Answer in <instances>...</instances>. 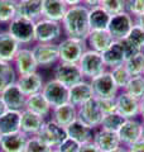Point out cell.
<instances>
[{"instance_id": "1", "label": "cell", "mask_w": 144, "mask_h": 152, "mask_svg": "<svg viewBox=\"0 0 144 152\" xmlns=\"http://www.w3.org/2000/svg\"><path fill=\"white\" fill-rule=\"evenodd\" d=\"M61 24L66 37L86 41V38L91 32L89 24V8L82 4L70 7L67 9Z\"/></svg>"}, {"instance_id": "2", "label": "cell", "mask_w": 144, "mask_h": 152, "mask_svg": "<svg viewBox=\"0 0 144 152\" xmlns=\"http://www.w3.org/2000/svg\"><path fill=\"white\" fill-rule=\"evenodd\" d=\"M77 64L80 66L85 80H89V81L109 70L104 62L101 53L89 48L84 52V55L81 56Z\"/></svg>"}, {"instance_id": "3", "label": "cell", "mask_w": 144, "mask_h": 152, "mask_svg": "<svg viewBox=\"0 0 144 152\" xmlns=\"http://www.w3.org/2000/svg\"><path fill=\"white\" fill-rule=\"evenodd\" d=\"M63 33L62 24L60 22L49 20L46 18H41L36 22L34 26V41L36 43H56L61 39Z\"/></svg>"}, {"instance_id": "4", "label": "cell", "mask_w": 144, "mask_h": 152, "mask_svg": "<svg viewBox=\"0 0 144 152\" xmlns=\"http://www.w3.org/2000/svg\"><path fill=\"white\" fill-rule=\"evenodd\" d=\"M34 26L36 22L29 19L15 17L12 22L8 23V32L19 45H31L36 43L34 41Z\"/></svg>"}, {"instance_id": "5", "label": "cell", "mask_w": 144, "mask_h": 152, "mask_svg": "<svg viewBox=\"0 0 144 152\" xmlns=\"http://www.w3.org/2000/svg\"><path fill=\"white\" fill-rule=\"evenodd\" d=\"M58 45V53H60V61L61 62H71L77 64L84 52L87 50L86 41L76 39V38H68L66 37L60 41Z\"/></svg>"}, {"instance_id": "6", "label": "cell", "mask_w": 144, "mask_h": 152, "mask_svg": "<svg viewBox=\"0 0 144 152\" xmlns=\"http://www.w3.org/2000/svg\"><path fill=\"white\" fill-rule=\"evenodd\" d=\"M53 79L68 89L85 80L79 64L61 62V61L53 69Z\"/></svg>"}, {"instance_id": "7", "label": "cell", "mask_w": 144, "mask_h": 152, "mask_svg": "<svg viewBox=\"0 0 144 152\" xmlns=\"http://www.w3.org/2000/svg\"><path fill=\"white\" fill-rule=\"evenodd\" d=\"M103 117L104 114L100 109L97 98H92L77 108V119L94 131L100 128Z\"/></svg>"}, {"instance_id": "8", "label": "cell", "mask_w": 144, "mask_h": 152, "mask_svg": "<svg viewBox=\"0 0 144 152\" xmlns=\"http://www.w3.org/2000/svg\"><path fill=\"white\" fill-rule=\"evenodd\" d=\"M32 52L38 67H51L60 62L57 43H34L32 46Z\"/></svg>"}, {"instance_id": "9", "label": "cell", "mask_w": 144, "mask_h": 152, "mask_svg": "<svg viewBox=\"0 0 144 152\" xmlns=\"http://www.w3.org/2000/svg\"><path fill=\"white\" fill-rule=\"evenodd\" d=\"M90 84L92 86L95 98H97V99L116 98L118 93L120 91L109 70L105 71L101 75L96 76L92 80H90Z\"/></svg>"}, {"instance_id": "10", "label": "cell", "mask_w": 144, "mask_h": 152, "mask_svg": "<svg viewBox=\"0 0 144 152\" xmlns=\"http://www.w3.org/2000/svg\"><path fill=\"white\" fill-rule=\"evenodd\" d=\"M43 96L47 99V102L49 103V105L53 108L61 107L68 102V88H66L65 85H62L55 79H51L44 83L42 89Z\"/></svg>"}, {"instance_id": "11", "label": "cell", "mask_w": 144, "mask_h": 152, "mask_svg": "<svg viewBox=\"0 0 144 152\" xmlns=\"http://www.w3.org/2000/svg\"><path fill=\"white\" fill-rule=\"evenodd\" d=\"M37 137L42 142H44L47 146H49L51 148H57L62 143V141L67 137L66 128L61 127L55 121L49 119L44 123V126L37 134Z\"/></svg>"}, {"instance_id": "12", "label": "cell", "mask_w": 144, "mask_h": 152, "mask_svg": "<svg viewBox=\"0 0 144 152\" xmlns=\"http://www.w3.org/2000/svg\"><path fill=\"white\" fill-rule=\"evenodd\" d=\"M133 26H134V18L129 13L124 12L111 17L108 31L115 41H123L128 37Z\"/></svg>"}, {"instance_id": "13", "label": "cell", "mask_w": 144, "mask_h": 152, "mask_svg": "<svg viewBox=\"0 0 144 152\" xmlns=\"http://www.w3.org/2000/svg\"><path fill=\"white\" fill-rule=\"evenodd\" d=\"M13 66H14V70H15L17 75L19 76L37 72L38 65H37L34 56H33L32 48L20 47L13 60Z\"/></svg>"}, {"instance_id": "14", "label": "cell", "mask_w": 144, "mask_h": 152, "mask_svg": "<svg viewBox=\"0 0 144 152\" xmlns=\"http://www.w3.org/2000/svg\"><path fill=\"white\" fill-rule=\"evenodd\" d=\"M0 98L5 104L7 109L10 110H18L22 112L25 105V99L27 96L22 93V90L19 89L17 81L9 84L7 88H4L0 93Z\"/></svg>"}, {"instance_id": "15", "label": "cell", "mask_w": 144, "mask_h": 152, "mask_svg": "<svg viewBox=\"0 0 144 152\" xmlns=\"http://www.w3.org/2000/svg\"><path fill=\"white\" fill-rule=\"evenodd\" d=\"M116 113H119L124 119H133L139 117V100L130 96L124 90H120L115 98Z\"/></svg>"}, {"instance_id": "16", "label": "cell", "mask_w": 144, "mask_h": 152, "mask_svg": "<svg viewBox=\"0 0 144 152\" xmlns=\"http://www.w3.org/2000/svg\"><path fill=\"white\" fill-rule=\"evenodd\" d=\"M142 133V121L138 118L133 119H125L124 123L118 131V137L120 140V143L124 147H128L133 145L134 142L140 140Z\"/></svg>"}, {"instance_id": "17", "label": "cell", "mask_w": 144, "mask_h": 152, "mask_svg": "<svg viewBox=\"0 0 144 152\" xmlns=\"http://www.w3.org/2000/svg\"><path fill=\"white\" fill-rule=\"evenodd\" d=\"M92 98H95V95L89 80H82L68 89V102L76 108L81 107Z\"/></svg>"}, {"instance_id": "18", "label": "cell", "mask_w": 144, "mask_h": 152, "mask_svg": "<svg viewBox=\"0 0 144 152\" xmlns=\"http://www.w3.org/2000/svg\"><path fill=\"white\" fill-rule=\"evenodd\" d=\"M92 143L101 152H110L121 146L118 133L105 131L103 128H97L96 131H94Z\"/></svg>"}, {"instance_id": "19", "label": "cell", "mask_w": 144, "mask_h": 152, "mask_svg": "<svg viewBox=\"0 0 144 152\" xmlns=\"http://www.w3.org/2000/svg\"><path fill=\"white\" fill-rule=\"evenodd\" d=\"M44 118L34 114L27 109L22 110V117H20V131L27 134L28 137L37 136L41 132V129L44 126Z\"/></svg>"}, {"instance_id": "20", "label": "cell", "mask_w": 144, "mask_h": 152, "mask_svg": "<svg viewBox=\"0 0 144 152\" xmlns=\"http://www.w3.org/2000/svg\"><path fill=\"white\" fill-rule=\"evenodd\" d=\"M17 84L25 96H31L33 94L42 93L44 81H43V77L39 72H32L19 76L17 79Z\"/></svg>"}, {"instance_id": "21", "label": "cell", "mask_w": 144, "mask_h": 152, "mask_svg": "<svg viewBox=\"0 0 144 152\" xmlns=\"http://www.w3.org/2000/svg\"><path fill=\"white\" fill-rule=\"evenodd\" d=\"M114 38L109 31H91L86 38V45L89 50L103 53L114 43Z\"/></svg>"}, {"instance_id": "22", "label": "cell", "mask_w": 144, "mask_h": 152, "mask_svg": "<svg viewBox=\"0 0 144 152\" xmlns=\"http://www.w3.org/2000/svg\"><path fill=\"white\" fill-rule=\"evenodd\" d=\"M66 134L68 138L79 142V143L82 146V145L92 142L94 129H91L90 127L84 124L82 122L76 119L75 122H72L68 127H66Z\"/></svg>"}, {"instance_id": "23", "label": "cell", "mask_w": 144, "mask_h": 152, "mask_svg": "<svg viewBox=\"0 0 144 152\" xmlns=\"http://www.w3.org/2000/svg\"><path fill=\"white\" fill-rule=\"evenodd\" d=\"M27 134L20 131L12 134L0 137V151L1 152H24L28 141Z\"/></svg>"}, {"instance_id": "24", "label": "cell", "mask_w": 144, "mask_h": 152, "mask_svg": "<svg viewBox=\"0 0 144 152\" xmlns=\"http://www.w3.org/2000/svg\"><path fill=\"white\" fill-rule=\"evenodd\" d=\"M67 9L63 0H42V18L61 23Z\"/></svg>"}, {"instance_id": "25", "label": "cell", "mask_w": 144, "mask_h": 152, "mask_svg": "<svg viewBox=\"0 0 144 152\" xmlns=\"http://www.w3.org/2000/svg\"><path fill=\"white\" fill-rule=\"evenodd\" d=\"M17 17L37 22L42 18V0H18Z\"/></svg>"}, {"instance_id": "26", "label": "cell", "mask_w": 144, "mask_h": 152, "mask_svg": "<svg viewBox=\"0 0 144 152\" xmlns=\"http://www.w3.org/2000/svg\"><path fill=\"white\" fill-rule=\"evenodd\" d=\"M20 117L22 112L7 109V112L0 115V136L20 132Z\"/></svg>"}, {"instance_id": "27", "label": "cell", "mask_w": 144, "mask_h": 152, "mask_svg": "<svg viewBox=\"0 0 144 152\" xmlns=\"http://www.w3.org/2000/svg\"><path fill=\"white\" fill-rule=\"evenodd\" d=\"M52 121H55L61 127H68L72 122L77 119V108L71 103H66L61 107L52 109Z\"/></svg>"}, {"instance_id": "28", "label": "cell", "mask_w": 144, "mask_h": 152, "mask_svg": "<svg viewBox=\"0 0 144 152\" xmlns=\"http://www.w3.org/2000/svg\"><path fill=\"white\" fill-rule=\"evenodd\" d=\"M20 48V45L7 32H0V61L13 62L17 52Z\"/></svg>"}, {"instance_id": "29", "label": "cell", "mask_w": 144, "mask_h": 152, "mask_svg": "<svg viewBox=\"0 0 144 152\" xmlns=\"http://www.w3.org/2000/svg\"><path fill=\"white\" fill-rule=\"evenodd\" d=\"M111 15L100 5L89 8V24L91 31H108Z\"/></svg>"}, {"instance_id": "30", "label": "cell", "mask_w": 144, "mask_h": 152, "mask_svg": "<svg viewBox=\"0 0 144 152\" xmlns=\"http://www.w3.org/2000/svg\"><path fill=\"white\" fill-rule=\"evenodd\" d=\"M24 109H27V110H29L34 114H38V115H41L43 118L48 117L52 113V107L49 105V103L47 102V99L43 96L42 93L33 94L31 96H27Z\"/></svg>"}, {"instance_id": "31", "label": "cell", "mask_w": 144, "mask_h": 152, "mask_svg": "<svg viewBox=\"0 0 144 152\" xmlns=\"http://www.w3.org/2000/svg\"><path fill=\"white\" fill-rule=\"evenodd\" d=\"M101 56H103L104 62L109 70L115 67V66L123 65L127 60L125 52L123 50V46L120 43V41H114V43L110 46L106 51H104Z\"/></svg>"}, {"instance_id": "32", "label": "cell", "mask_w": 144, "mask_h": 152, "mask_svg": "<svg viewBox=\"0 0 144 152\" xmlns=\"http://www.w3.org/2000/svg\"><path fill=\"white\" fill-rule=\"evenodd\" d=\"M17 81V72L12 62L0 61V93L9 84Z\"/></svg>"}, {"instance_id": "33", "label": "cell", "mask_w": 144, "mask_h": 152, "mask_svg": "<svg viewBox=\"0 0 144 152\" xmlns=\"http://www.w3.org/2000/svg\"><path fill=\"white\" fill-rule=\"evenodd\" d=\"M124 65L132 76L144 75V52H138L137 55L127 58Z\"/></svg>"}, {"instance_id": "34", "label": "cell", "mask_w": 144, "mask_h": 152, "mask_svg": "<svg viewBox=\"0 0 144 152\" xmlns=\"http://www.w3.org/2000/svg\"><path fill=\"white\" fill-rule=\"evenodd\" d=\"M18 0H0V23H9L17 17Z\"/></svg>"}, {"instance_id": "35", "label": "cell", "mask_w": 144, "mask_h": 152, "mask_svg": "<svg viewBox=\"0 0 144 152\" xmlns=\"http://www.w3.org/2000/svg\"><path fill=\"white\" fill-rule=\"evenodd\" d=\"M124 91L128 93L130 96L140 100L144 96V75L132 76V79L129 80V83L127 84Z\"/></svg>"}, {"instance_id": "36", "label": "cell", "mask_w": 144, "mask_h": 152, "mask_svg": "<svg viewBox=\"0 0 144 152\" xmlns=\"http://www.w3.org/2000/svg\"><path fill=\"white\" fill-rule=\"evenodd\" d=\"M110 74H111L115 84H116V86L119 90H124L127 86V84L129 83V80L132 79V75L129 74V71L127 70L125 65H119V66H115V67L110 69Z\"/></svg>"}, {"instance_id": "37", "label": "cell", "mask_w": 144, "mask_h": 152, "mask_svg": "<svg viewBox=\"0 0 144 152\" xmlns=\"http://www.w3.org/2000/svg\"><path fill=\"white\" fill-rule=\"evenodd\" d=\"M124 118L120 115L119 113H111V114H106V115L103 117L101 124H100V128H103L105 131H110V132H115L118 133V131L120 129V127L124 123Z\"/></svg>"}, {"instance_id": "38", "label": "cell", "mask_w": 144, "mask_h": 152, "mask_svg": "<svg viewBox=\"0 0 144 152\" xmlns=\"http://www.w3.org/2000/svg\"><path fill=\"white\" fill-rule=\"evenodd\" d=\"M127 39L135 47L139 52H144V29L134 24L132 31L129 32Z\"/></svg>"}, {"instance_id": "39", "label": "cell", "mask_w": 144, "mask_h": 152, "mask_svg": "<svg viewBox=\"0 0 144 152\" xmlns=\"http://www.w3.org/2000/svg\"><path fill=\"white\" fill-rule=\"evenodd\" d=\"M100 7L113 17L125 12V0H101Z\"/></svg>"}, {"instance_id": "40", "label": "cell", "mask_w": 144, "mask_h": 152, "mask_svg": "<svg viewBox=\"0 0 144 152\" xmlns=\"http://www.w3.org/2000/svg\"><path fill=\"white\" fill-rule=\"evenodd\" d=\"M53 148H51L44 142H42L37 136H33L28 138L24 152H51Z\"/></svg>"}, {"instance_id": "41", "label": "cell", "mask_w": 144, "mask_h": 152, "mask_svg": "<svg viewBox=\"0 0 144 152\" xmlns=\"http://www.w3.org/2000/svg\"><path fill=\"white\" fill-rule=\"evenodd\" d=\"M125 12L134 18L144 12V0H125Z\"/></svg>"}, {"instance_id": "42", "label": "cell", "mask_w": 144, "mask_h": 152, "mask_svg": "<svg viewBox=\"0 0 144 152\" xmlns=\"http://www.w3.org/2000/svg\"><path fill=\"white\" fill-rule=\"evenodd\" d=\"M81 148V145L79 142H76L73 140L68 138V137H66V138L62 141V143L57 147V151L58 152H79Z\"/></svg>"}, {"instance_id": "43", "label": "cell", "mask_w": 144, "mask_h": 152, "mask_svg": "<svg viewBox=\"0 0 144 152\" xmlns=\"http://www.w3.org/2000/svg\"><path fill=\"white\" fill-rule=\"evenodd\" d=\"M100 109L104 115L106 114H111L116 112V103H115V98H109V99H97Z\"/></svg>"}, {"instance_id": "44", "label": "cell", "mask_w": 144, "mask_h": 152, "mask_svg": "<svg viewBox=\"0 0 144 152\" xmlns=\"http://www.w3.org/2000/svg\"><path fill=\"white\" fill-rule=\"evenodd\" d=\"M120 43H121V46H123V50H124V52H125V57H127V58H129V57H132L134 55H137L139 52L135 47H134L130 42L127 39V38H125V39H123V41H120Z\"/></svg>"}, {"instance_id": "45", "label": "cell", "mask_w": 144, "mask_h": 152, "mask_svg": "<svg viewBox=\"0 0 144 152\" xmlns=\"http://www.w3.org/2000/svg\"><path fill=\"white\" fill-rule=\"evenodd\" d=\"M128 152H144V140H139L127 147Z\"/></svg>"}, {"instance_id": "46", "label": "cell", "mask_w": 144, "mask_h": 152, "mask_svg": "<svg viewBox=\"0 0 144 152\" xmlns=\"http://www.w3.org/2000/svg\"><path fill=\"white\" fill-rule=\"evenodd\" d=\"M79 152H101L97 147H96L92 142H90V143H86V145H82L81 146V148Z\"/></svg>"}, {"instance_id": "47", "label": "cell", "mask_w": 144, "mask_h": 152, "mask_svg": "<svg viewBox=\"0 0 144 152\" xmlns=\"http://www.w3.org/2000/svg\"><path fill=\"white\" fill-rule=\"evenodd\" d=\"M134 24L144 29V12L142 14H139V15L134 17Z\"/></svg>"}, {"instance_id": "48", "label": "cell", "mask_w": 144, "mask_h": 152, "mask_svg": "<svg viewBox=\"0 0 144 152\" xmlns=\"http://www.w3.org/2000/svg\"><path fill=\"white\" fill-rule=\"evenodd\" d=\"M100 1H101V0H81V4L87 8H92L96 5H100Z\"/></svg>"}, {"instance_id": "49", "label": "cell", "mask_w": 144, "mask_h": 152, "mask_svg": "<svg viewBox=\"0 0 144 152\" xmlns=\"http://www.w3.org/2000/svg\"><path fill=\"white\" fill-rule=\"evenodd\" d=\"M139 117L142 118V121H144V96L139 100Z\"/></svg>"}, {"instance_id": "50", "label": "cell", "mask_w": 144, "mask_h": 152, "mask_svg": "<svg viewBox=\"0 0 144 152\" xmlns=\"http://www.w3.org/2000/svg\"><path fill=\"white\" fill-rule=\"evenodd\" d=\"M66 3L67 7H76V5H81V0H63Z\"/></svg>"}, {"instance_id": "51", "label": "cell", "mask_w": 144, "mask_h": 152, "mask_svg": "<svg viewBox=\"0 0 144 152\" xmlns=\"http://www.w3.org/2000/svg\"><path fill=\"white\" fill-rule=\"evenodd\" d=\"M5 112H7V107H5V104H4V102L1 100V98H0V115L4 114Z\"/></svg>"}, {"instance_id": "52", "label": "cell", "mask_w": 144, "mask_h": 152, "mask_svg": "<svg viewBox=\"0 0 144 152\" xmlns=\"http://www.w3.org/2000/svg\"><path fill=\"white\" fill-rule=\"evenodd\" d=\"M110 152H128V150H127V147L120 146V147H118V148H115V150L110 151Z\"/></svg>"}, {"instance_id": "53", "label": "cell", "mask_w": 144, "mask_h": 152, "mask_svg": "<svg viewBox=\"0 0 144 152\" xmlns=\"http://www.w3.org/2000/svg\"><path fill=\"white\" fill-rule=\"evenodd\" d=\"M140 140H144V121H142V133H140Z\"/></svg>"}, {"instance_id": "54", "label": "cell", "mask_w": 144, "mask_h": 152, "mask_svg": "<svg viewBox=\"0 0 144 152\" xmlns=\"http://www.w3.org/2000/svg\"><path fill=\"white\" fill-rule=\"evenodd\" d=\"M51 152H58V151H57V150H56V148H53V150H52V151H51Z\"/></svg>"}, {"instance_id": "55", "label": "cell", "mask_w": 144, "mask_h": 152, "mask_svg": "<svg viewBox=\"0 0 144 152\" xmlns=\"http://www.w3.org/2000/svg\"><path fill=\"white\" fill-rule=\"evenodd\" d=\"M0 152H1V151H0Z\"/></svg>"}, {"instance_id": "56", "label": "cell", "mask_w": 144, "mask_h": 152, "mask_svg": "<svg viewBox=\"0 0 144 152\" xmlns=\"http://www.w3.org/2000/svg\"><path fill=\"white\" fill-rule=\"evenodd\" d=\"M0 137H1V136H0Z\"/></svg>"}]
</instances>
